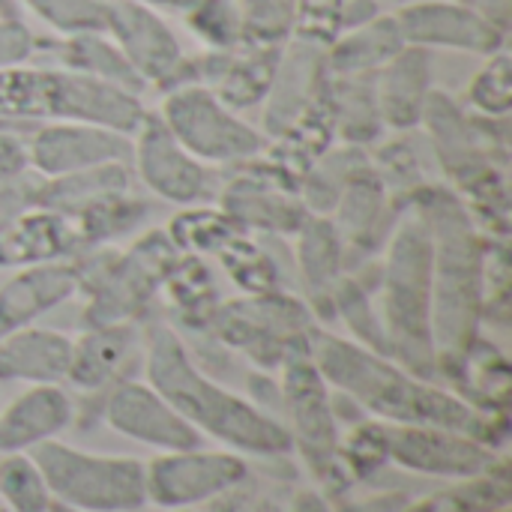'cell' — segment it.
Listing matches in <instances>:
<instances>
[{
  "label": "cell",
  "mask_w": 512,
  "mask_h": 512,
  "mask_svg": "<svg viewBox=\"0 0 512 512\" xmlns=\"http://www.w3.org/2000/svg\"><path fill=\"white\" fill-rule=\"evenodd\" d=\"M312 360L324 381L354 408L390 426H438L471 435L489 447L507 441V414H489L465 402L459 393L417 378L387 354L354 339L312 333Z\"/></svg>",
  "instance_id": "obj_1"
},
{
  "label": "cell",
  "mask_w": 512,
  "mask_h": 512,
  "mask_svg": "<svg viewBox=\"0 0 512 512\" xmlns=\"http://www.w3.org/2000/svg\"><path fill=\"white\" fill-rule=\"evenodd\" d=\"M414 207L432 237V330L438 369L462 360L480 339L486 315L489 243L465 201L447 186L411 189Z\"/></svg>",
  "instance_id": "obj_2"
},
{
  "label": "cell",
  "mask_w": 512,
  "mask_h": 512,
  "mask_svg": "<svg viewBox=\"0 0 512 512\" xmlns=\"http://www.w3.org/2000/svg\"><path fill=\"white\" fill-rule=\"evenodd\" d=\"M144 372L147 384L162 393L198 435H207L240 456L285 459L294 453L288 429L249 399L216 384L195 363L174 327L153 324L147 330Z\"/></svg>",
  "instance_id": "obj_3"
},
{
  "label": "cell",
  "mask_w": 512,
  "mask_h": 512,
  "mask_svg": "<svg viewBox=\"0 0 512 512\" xmlns=\"http://www.w3.org/2000/svg\"><path fill=\"white\" fill-rule=\"evenodd\" d=\"M387 357L417 378H438V348L432 330V237L426 219L405 204L393 222L381 267V306Z\"/></svg>",
  "instance_id": "obj_4"
},
{
  "label": "cell",
  "mask_w": 512,
  "mask_h": 512,
  "mask_svg": "<svg viewBox=\"0 0 512 512\" xmlns=\"http://www.w3.org/2000/svg\"><path fill=\"white\" fill-rule=\"evenodd\" d=\"M144 117L138 93L63 66L21 63L0 72V120L9 123H90L135 135Z\"/></svg>",
  "instance_id": "obj_5"
},
{
  "label": "cell",
  "mask_w": 512,
  "mask_h": 512,
  "mask_svg": "<svg viewBox=\"0 0 512 512\" xmlns=\"http://www.w3.org/2000/svg\"><path fill=\"white\" fill-rule=\"evenodd\" d=\"M177 255L180 252L165 231H147L126 252L96 246V252L75 261L78 294L87 297L84 324L105 327L144 318L162 294L165 273Z\"/></svg>",
  "instance_id": "obj_6"
},
{
  "label": "cell",
  "mask_w": 512,
  "mask_h": 512,
  "mask_svg": "<svg viewBox=\"0 0 512 512\" xmlns=\"http://www.w3.org/2000/svg\"><path fill=\"white\" fill-rule=\"evenodd\" d=\"M48 492L84 512H135L147 504L144 462L129 456H102L69 447L63 441H45L27 453Z\"/></svg>",
  "instance_id": "obj_7"
},
{
  "label": "cell",
  "mask_w": 512,
  "mask_h": 512,
  "mask_svg": "<svg viewBox=\"0 0 512 512\" xmlns=\"http://www.w3.org/2000/svg\"><path fill=\"white\" fill-rule=\"evenodd\" d=\"M222 345L240 351L258 369H279L294 351L312 345V312L303 300L288 291L273 294H243L237 300H222L210 330Z\"/></svg>",
  "instance_id": "obj_8"
},
{
  "label": "cell",
  "mask_w": 512,
  "mask_h": 512,
  "mask_svg": "<svg viewBox=\"0 0 512 512\" xmlns=\"http://www.w3.org/2000/svg\"><path fill=\"white\" fill-rule=\"evenodd\" d=\"M159 117L168 132L207 165L255 162L267 150V135L249 126L240 111L228 108L204 84H183L162 93Z\"/></svg>",
  "instance_id": "obj_9"
},
{
  "label": "cell",
  "mask_w": 512,
  "mask_h": 512,
  "mask_svg": "<svg viewBox=\"0 0 512 512\" xmlns=\"http://www.w3.org/2000/svg\"><path fill=\"white\" fill-rule=\"evenodd\" d=\"M279 405L288 414V435L294 450H300L309 471L327 486H345L339 477L336 453H339V417L336 402L330 396V384L312 360V345L294 351L282 366Z\"/></svg>",
  "instance_id": "obj_10"
},
{
  "label": "cell",
  "mask_w": 512,
  "mask_h": 512,
  "mask_svg": "<svg viewBox=\"0 0 512 512\" xmlns=\"http://www.w3.org/2000/svg\"><path fill=\"white\" fill-rule=\"evenodd\" d=\"M102 18V30L129 60L144 87L168 93L192 84V54L183 51L159 9L138 0H102Z\"/></svg>",
  "instance_id": "obj_11"
},
{
  "label": "cell",
  "mask_w": 512,
  "mask_h": 512,
  "mask_svg": "<svg viewBox=\"0 0 512 512\" xmlns=\"http://www.w3.org/2000/svg\"><path fill=\"white\" fill-rule=\"evenodd\" d=\"M249 480V465L240 453H213V450H177L162 453L144 465L147 504L162 510H189L225 498L228 492L243 489Z\"/></svg>",
  "instance_id": "obj_12"
},
{
  "label": "cell",
  "mask_w": 512,
  "mask_h": 512,
  "mask_svg": "<svg viewBox=\"0 0 512 512\" xmlns=\"http://www.w3.org/2000/svg\"><path fill=\"white\" fill-rule=\"evenodd\" d=\"M132 162L144 186L177 207L210 204L219 195L216 171L207 162L195 159L168 132L159 114L147 111L144 123L132 135Z\"/></svg>",
  "instance_id": "obj_13"
},
{
  "label": "cell",
  "mask_w": 512,
  "mask_h": 512,
  "mask_svg": "<svg viewBox=\"0 0 512 512\" xmlns=\"http://www.w3.org/2000/svg\"><path fill=\"white\" fill-rule=\"evenodd\" d=\"M387 462L444 480H468L495 471L504 459L495 447L438 426H390L387 423Z\"/></svg>",
  "instance_id": "obj_14"
},
{
  "label": "cell",
  "mask_w": 512,
  "mask_h": 512,
  "mask_svg": "<svg viewBox=\"0 0 512 512\" xmlns=\"http://www.w3.org/2000/svg\"><path fill=\"white\" fill-rule=\"evenodd\" d=\"M405 45L414 48H450L480 57H492L507 48V33L495 27L483 12L456 0H414L396 12Z\"/></svg>",
  "instance_id": "obj_15"
},
{
  "label": "cell",
  "mask_w": 512,
  "mask_h": 512,
  "mask_svg": "<svg viewBox=\"0 0 512 512\" xmlns=\"http://www.w3.org/2000/svg\"><path fill=\"white\" fill-rule=\"evenodd\" d=\"M30 171L42 180L132 162V135L90 123H42L30 138Z\"/></svg>",
  "instance_id": "obj_16"
},
{
  "label": "cell",
  "mask_w": 512,
  "mask_h": 512,
  "mask_svg": "<svg viewBox=\"0 0 512 512\" xmlns=\"http://www.w3.org/2000/svg\"><path fill=\"white\" fill-rule=\"evenodd\" d=\"M105 423L153 450L177 453L201 447V435L171 408V402L141 381H120L105 399Z\"/></svg>",
  "instance_id": "obj_17"
},
{
  "label": "cell",
  "mask_w": 512,
  "mask_h": 512,
  "mask_svg": "<svg viewBox=\"0 0 512 512\" xmlns=\"http://www.w3.org/2000/svg\"><path fill=\"white\" fill-rule=\"evenodd\" d=\"M285 45L240 42L228 51L192 54V84L210 87L228 108L246 111L267 99Z\"/></svg>",
  "instance_id": "obj_18"
},
{
  "label": "cell",
  "mask_w": 512,
  "mask_h": 512,
  "mask_svg": "<svg viewBox=\"0 0 512 512\" xmlns=\"http://www.w3.org/2000/svg\"><path fill=\"white\" fill-rule=\"evenodd\" d=\"M216 198L243 231L294 237L309 216L297 189L270 168H252L243 177H234Z\"/></svg>",
  "instance_id": "obj_19"
},
{
  "label": "cell",
  "mask_w": 512,
  "mask_h": 512,
  "mask_svg": "<svg viewBox=\"0 0 512 512\" xmlns=\"http://www.w3.org/2000/svg\"><path fill=\"white\" fill-rule=\"evenodd\" d=\"M78 252L81 243L75 222L39 204L15 216L0 231V270L57 264Z\"/></svg>",
  "instance_id": "obj_20"
},
{
  "label": "cell",
  "mask_w": 512,
  "mask_h": 512,
  "mask_svg": "<svg viewBox=\"0 0 512 512\" xmlns=\"http://www.w3.org/2000/svg\"><path fill=\"white\" fill-rule=\"evenodd\" d=\"M330 72L324 60V48L288 39L279 57V69L273 78V87L267 93V111H264V126H267V141L276 138L285 126H291L306 105L327 87Z\"/></svg>",
  "instance_id": "obj_21"
},
{
  "label": "cell",
  "mask_w": 512,
  "mask_h": 512,
  "mask_svg": "<svg viewBox=\"0 0 512 512\" xmlns=\"http://www.w3.org/2000/svg\"><path fill=\"white\" fill-rule=\"evenodd\" d=\"M78 294L75 267L69 261L15 270L0 285V339L33 327L45 312Z\"/></svg>",
  "instance_id": "obj_22"
},
{
  "label": "cell",
  "mask_w": 512,
  "mask_h": 512,
  "mask_svg": "<svg viewBox=\"0 0 512 512\" xmlns=\"http://www.w3.org/2000/svg\"><path fill=\"white\" fill-rule=\"evenodd\" d=\"M72 399L60 384H33L0 408V453H30L72 423Z\"/></svg>",
  "instance_id": "obj_23"
},
{
  "label": "cell",
  "mask_w": 512,
  "mask_h": 512,
  "mask_svg": "<svg viewBox=\"0 0 512 512\" xmlns=\"http://www.w3.org/2000/svg\"><path fill=\"white\" fill-rule=\"evenodd\" d=\"M432 90V54L426 48L405 45L384 69L375 72V99L384 126L396 132L420 126Z\"/></svg>",
  "instance_id": "obj_24"
},
{
  "label": "cell",
  "mask_w": 512,
  "mask_h": 512,
  "mask_svg": "<svg viewBox=\"0 0 512 512\" xmlns=\"http://www.w3.org/2000/svg\"><path fill=\"white\" fill-rule=\"evenodd\" d=\"M72 345L75 339L36 324L0 339V384H63Z\"/></svg>",
  "instance_id": "obj_25"
},
{
  "label": "cell",
  "mask_w": 512,
  "mask_h": 512,
  "mask_svg": "<svg viewBox=\"0 0 512 512\" xmlns=\"http://www.w3.org/2000/svg\"><path fill=\"white\" fill-rule=\"evenodd\" d=\"M138 360V336L132 324L87 327L72 345V366L66 381L84 393L120 384L126 369Z\"/></svg>",
  "instance_id": "obj_26"
},
{
  "label": "cell",
  "mask_w": 512,
  "mask_h": 512,
  "mask_svg": "<svg viewBox=\"0 0 512 512\" xmlns=\"http://www.w3.org/2000/svg\"><path fill=\"white\" fill-rule=\"evenodd\" d=\"M336 231L342 234L345 252L360 249L369 252L378 240V234L393 225L390 219V195H387V183L378 177L375 165L366 162L342 189L333 213H330Z\"/></svg>",
  "instance_id": "obj_27"
},
{
  "label": "cell",
  "mask_w": 512,
  "mask_h": 512,
  "mask_svg": "<svg viewBox=\"0 0 512 512\" xmlns=\"http://www.w3.org/2000/svg\"><path fill=\"white\" fill-rule=\"evenodd\" d=\"M402 48H405V39L396 24V15L381 12L369 24L339 33L324 48V60H327L330 75H375Z\"/></svg>",
  "instance_id": "obj_28"
},
{
  "label": "cell",
  "mask_w": 512,
  "mask_h": 512,
  "mask_svg": "<svg viewBox=\"0 0 512 512\" xmlns=\"http://www.w3.org/2000/svg\"><path fill=\"white\" fill-rule=\"evenodd\" d=\"M36 48L51 51L57 57V66H63V69H72V72H81V75H90V78L117 84L123 90L138 93V96H141V90H147L144 81L135 75V69L129 66V60L120 54V48L108 39L105 30L69 33V36L48 39V42H39L36 39Z\"/></svg>",
  "instance_id": "obj_29"
},
{
  "label": "cell",
  "mask_w": 512,
  "mask_h": 512,
  "mask_svg": "<svg viewBox=\"0 0 512 512\" xmlns=\"http://www.w3.org/2000/svg\"><path fill=\"white\" fill-rule=\"evenodd\" d=\"M294 237H297V270L303 276V285L315 300H324L330 309V294L336 282L345 276V261H348L342 234L336 231L330 216L309 213Z\"/></svg>",
  "instance_id": "obj_30"
},
{
  "label": "cell",
  "mask_w": 512,
  "mask_h": 512,
  "mask_svg": "<svg viewBox=\"0 0 512 512\" xmlns=\"http://www.w3.org/2000/svg\"><path fill=\"white\" fill-rule=\"evenodd\" d=\"M120 192H132V171L126 162H111V165L63 174V177H51V180L39 177L36 204L48 207L66 219H75L81 210H87L96 201H105L111 195H120Z\"/></svg>",
  "instance_id": "obj_31"
},
{
  "label": "cell",
  "mask_w": 512,
  "mask_h": 512,
  "mask_svg": "<svg viewBox=\"0 0 512 512\" xmlns=\"http://www.w3.org/2000/svg\"><path fill=\"white\" fill-rule=\"evenodd\" d=\"M162 294L168 297L174 315L192 327V330H210V321L222 303L216 279L210 273V267L201 261V255H186L180 252L174 258V264L165 273L162 282Z\"/></svg>",
  "instance_id": "obj_32"
},
{
  "label": "cell",
  "mask_w": 512,
  "mask_h": 512,
  "mask_svg": "<svg viewBox=\"0 0 512 512\" xmlns=\"http://www.w3.org/2000/svg\"><path fill=\"white\" fill-rule=\"evenodd\" d=\"M330 99L336 135L345 144L366 147L381 135L384 120L375 99V75H330Z\"/></svg>",
  "instance_id": "obj_33"
},
{
  "label": "cell",
  "mask_w": 512,
  "mask_h": 512,
  "mask_svg": "<svg viewBox=\"0 0 512 512\" xmlns=\"http://www.w3.org/2000/svg\"><path fill=\"white\" fill-rule=\"evenodd\" d=\"M510 471L507 462H501L495 471L453 480V486L432 492L399 512H498L510 507Z\"/></svg>",
  "instance_id": "obj_34"
},
{
  "label": "cell",
  "mask_w": 512,
  "mask_h": 512,
  "mask_svg": "<svg viewBox=\"0 0 512 512\" xmlns=\"http://www.w3.org/2000/svg\"><path fill=\"white\" fill-rule=\"evenodd\" d=\"M153 213L150 201L132 195V192H120V195H111L105 201H96L93 207L81 210L72 222H75V231H78V243L81 249L90 246H108L132 231L141 228V222H147Z\"/></svg>",
  "instance_id": "obj_35"
},
{
  "label": "cell",
  "mask_w": 512,
  "mask_h": 512,
  "mask_svg": "<svg viewBox=\"0 0 512 512\" xmlns=\"http://www.w3.org/2000/svg\"><path fill=\"white\" fill-rule=\"evenodd\" d=\"M171 237V243L177 246V252L186 255H210V252H222L228 249L240 234H246L222 207L213 204H198V207H183L180 216H174V222L165 231Z\"/></svg>",
  "instance_id": "obj_36"
},
{
  "label": "cell",
  "mask_w": 512,
  "mask_h": 512,
  "mask_svg": "<svg viewBox=\"0 0 512 512\" xmlns=\"http://www.w3.org/2000/svg\"><path fill=\"white\" fill-rule=\"evenodd\" d=\"M228 276L234 279V285L243 294H273V291H285L282 288V267L276 264L273 252H267L261 243H255L246 234H240L228 249L219 252Z\"/></svg>",
  "instance_id": "obj_37"
},
{
  "label": "cell",
  "mask_w": 512,
  "mask_h": 512,
  "mask_svg": "<svg viewBox=\"0 0 512 512\" xmlns=\"http://www.w3.org/2000/svg\"><path fill=\"white\" fill-rule=\"evenodd\" d=\"M3 504L12 512H51L54 495L27 453L0 459V507Z\"/></svg>",
  "instance_id": "obj_38"
},
{
  "label": "cell",
  "mask_w": 512,
  "mask_h": 512,
  "mask_svg": "<svg viewBox=\"0 0 512 512\" xmlns=\"http://www.w3.org/2000/svg\"><path fill=\"white\" fill-rule=\"evenodd\" d=\"M336 465H339L342 483L366 480L378 468H384L387 465V423L369 420V423H360L354 432H348L339 441Z\"/></svg>",
  "instance_id": "obj_39"
},
{
  "label": "cell",
  "mask_w": 512,
  "mask_h": 512,
  "mask_svg": "<svg viewBox=\"0 0 512 512\" xmlns=\"http://www.w3.org/2000/svg\"><path fill=\"white\" fill-rule=\"evenodd\" d=\"M465 102L474 114L483 117H507L512 108V60L510 51L501 48L486 63L480 72L471 78L465 90Z\"/></svg>",
  "instance_id": "obj_40"
},
{
  "label": "cell",
  "mask_w": 512,
  "mask_h": 512,
  "mask_svg": "<svg viewBox=\"0 0 512 512\" xmlns=\"http://www.w3.org/2000/svg\"><path fill=\"white\" fill-rule=\"evenodd\" d=\"M183 18L186 27L213 51H228L243 42V21L234 0H198Z\"/></svg>",
  "instance_id": "obj_41"
},
{
  "label": "cell",
  "mask_w": 512,
  "mask_h": 512,
  "mask_svg": "<svg viewBox=\"0 0 512 512\" xmlns=\"http://www.w3.org/2000/svg\"><path fill=\"white\" fill-rule=\"evenodd\" d=\"M243 21V42L285 45L291 39L294 0H234Z\"/></svg>",
  "instance_id": "obj_42"
},
{
  "label": "cell",
  "mask_w": 512,
  "mask_h": 512,
  "mask_svg": "<svg viewBox=\"0 0 512 512\" xmlns=\"http://www.w3.org/2000/svg\"><path fill=\"white\" fill-rule=\"evenodd\" d=\"M60 36L102 30V0H15Z\"/></svg>",
  "instance_id": "obj_43"
},
{
  "label": "cell",
  "mask_w": 512,
  "mask_h": 512,
  "mask_svg": "<svg viewBox=\"0 0 512 512\" xmlns=\"http://www.w3.org/2000/svg\"><path fill=\"white\" fill-rule=\"evenodd\" d=\"M342 6L345 0H294L291 39L327 48L342 33Z\"/></svg>",
  "instance_id": "obj_44"
},
{
  "label": "cell",
  "mask_w": 512,
  "mask_h": 512,
  "mask_svg": "<svg viewBox=\"0 0 512 512\" xmlns=\"http://www.w3.org/2000/svg\"><path fill=\"white\" fill-rule=\"evenodd\" d=\"M36 54V36L24 24V18L15 15H0V72L27 63Z\"/></svg>",
  "instance_id": "obj_45"
},
{
  "label": "cell",
  "mask_w": 512,
  "mask_h": 512,
  "mask_svg": "<svg viewBox=\"0 0 512 512\" xmlns=\"http://www.w3.org/2000/svg\"><path fill=\"white\" fill-rule=\"evenodd\" d=\"M36 195H39V177L33 171L24 177H15V180H3L0 183V231L15 216L36 207Z\"/></svg>",
  "instance_id": "obj_46"
},
{
  "label": "cell",
  "mask_w": 512,
  "mask_h": 512,
  "mask_svg": "<svg viewBox=\"0 0 512 512\" xmlns=\"http://www.w3.org/2000/svg\"><path fill=\"white\" fill-rule=\"evenodd\" d=\"M30 174V150L27 141L9 129H0V183Z\"/></svg>",
  "instance_id": "obj_47"
},
{
  "label": "cell",
  "mask_w": 512,
  "mask_h": 512,
  "mask_svg": "<svg viewBox=\"0 0 512 512\" xmlns=\"http://www.w3.org/2000/svg\"><path fill=\"white\" fill-rule=\"evenodd\" d=\"M378 15H381L378 0H345V6H342V33L354 30V27H363Z\"/></svg>",
  "instance_id": "obj_48"
},
{
  "label": "cell",
  "mask_w": 512,
  "mask_h": 512,
  "mask_svg": "<svg viewBox=\"0 0 512 512\" xmlns=\"http://www.w3.org/2000/svg\"><path fill=\"white\" fill-rule=\"evenodd\" d=\"M510 6L512 0H477L474 3V9L477 12H483L495 27H501L504 33L510 30Z\"/></svg>",
  "instance_id": "obj_49"
},
{
  "label": "cell",
  "mask_w": 512,
  "mask_h": 512,
  "mask_svg": "<svg viewBox=\"0 0 512 512\" xmlns=\"http://www.w3.org/2000/svg\"><path fill=\"white\" fill-rule=\"evenodd\" d=\"M231 512H291L285 510L279 501H273V498H264V495H255V498H243L237 507Z\"/></svg>",
  "instance_id": "obj_50"
},
{
  "label": "cell",
  "mask_w": 512,
  "mask_h": 512,
  "mask_svg": "<svg viewBox=\"0 0 512 512\" xmlns=\"http://www.w3.org/2000/svg\"><path fill=\"white\" fill-rule=\"evenodd\" d=\"M291 512H330V507L324 504V498L318 492H303Z\"/></svg>",
  "instance_id": "obj_51"
},
{
  "label": "cell",
  "mask_w": 512,
  "mask_h": 512,
  "mask_svg": "<svg viewBox=\"0 0 512 512\" xmlns=\"http://www.w3.org/2000/svg\"><path fill=\"white\" fill-rule=\"evenodd\" d=\"M138 3L153 6V9H168V12H180V15H186L198 0H138Z\"/></svg>",
  "instance_id": "obj_52"
},
{
  "label": "cell",
  "mask_w": 512,
  "mask_h": 512,
  "mask_svg": "<svg viewBox=\"0 0 512 512\" xmlns=\"http://www.w3.org/2000/svg\"><path fill=\"white\" fill-rule=\"evenodd\" d=\"M15 0H0V15H15Z\"/></svg>",
  "instance_id": "obj_53"
},
{
  "label": "cell",
  "mask_w": 512,
  "mask_h": 512,
  "mask_svg": "<svg viewBox=\"0 0 512 512\" xmlns=\"http://www.w3.org/2000/svg\"><path fill=\"white\" fill-rule=\"evenodd\" d=\"M51 512H84V510H75V507H69V504H63V501H57V498H54Z\"/></svg>",
  "instance_id": "obj_54"
},
{
  "label": "cell",
  "mask_w": 512,
  "mask_h": 512,
  "mask_svg": "<svg viewBox=\"0 0 512 512\" xmlns=\"http://www.w3.org/2000/svg\"><path fill=\"white\" fill-rule=\"evenodd\" d=\"M456 3H468V6H474L477 0H456Z\"/></svg>",
  "instance_id": "obj_55"
},
{
  "label": "cell",
  "mask_w": 512,
  "mask_h": 512,
  "mask_svg": "<svg viewBox=\"0 0 512 512\" xmlns=\"http://www.w3.org/2000/svg\"><path fill=\"white\" fill-rule=\"evenodd\" d=\"M498 512H510V507H504V510H498Z\"/></svg>",
  "instance_id": "obj_56"
}]
</instances>
